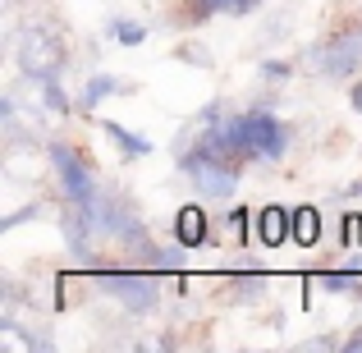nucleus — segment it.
Listing matches in <instances>:
<instances>
[{
    "label": "nucleus",
    "instance_id": "obj_1",
    "mask_svg": "<svg viewBox=\"0 0 362 353\" xmlns=\"http://www.w3.org/2000/svg\"><path fill=\"white\" fill-rule=\"evenodd\" d=\"M14 60H18V74H23L28 83H51L64 74V64H69V46H64L60 28L51 23H23L14 33Z\"/></svg>",
    "mask_w": 362,
    "mask_h": 353
},
{
    "label": "nucleus",
    "instance_id": "obj_2",
    "mask_svg": "<svg viewBox=\"0 0 362 353\" xmlns=\"http://www.w3.org/2000/svg\"><path fill=\"white\" fill-rule=\"evenodd\" d=\"M234 124H239L243 156L247 161H262V166H275V161L289 151V142H293V129L284 120H275L266 106L247 110V115H234Z\"/></svg>",
    "mask_w": 362,
    "mask_h": 353
},
{
    "label": "nucleus",
    "instance_id": "obj_3",
    "mask_svg": "<svg viewBox=\"0 0 362 353\" xmlns=\"http://www.w3.org/2000/svg\"><path fill=\"white\" fill-rule=\"evenodd\" d=\"M312 69L330 83H349L362 74V37H358V23L354 28H335L330 37H321L317 46L308 51Z\"/></svg>",
    "mask_w": 362,
    "mask_h": 353
},
{
    "label": "nucleus",
    "instance_id": "obj_4",
    "mask_svg": "<svg viewBox=\"0 0 362 353\" xmlns=\"http://www.w3.org/2000/svg\"><path fill=\"white\" fill-rule=\"evenodd\" d=\"M92 284L101 294H115L119 308L133 312V317H147V312L160 308V280L151 271H106V266H97Z\"/></svg>",
    "mask_w": 362,
    "mask_h": 353
},
{
    "label": "nucleus",
    "instance_id": "obj_5",
    "mask_svg": "<svg viewBox=\"0 0 362 353\" xmlns=\"http://www.w3.org/2000/svg\"><path fill=\"white\" fill-rule=\"evenodd\" d=\"M46 161H51V170H55V184H60L64 202H92V193L101 188L97 170H92V161L83 156L74 142H64V138L46 142Z\"/></svg>",
    "mask_w": 362,
    "mask_h": 353
},
{
    "label": "nucleus",
    "instance_id": "obj_6",
    "mask_svg": "<svg viewBox=\"0 0 362 353\" xmlns=\"http://www.w3.org/2000/svg\"><path fill=\"white\" fill-rule=\"evenodd\" d=\"M179 170L211 202H234V193H239V166L234 161H216V156H202V151H179Z\"/></svg>",
    "mask_w": 362,
    "mask_h": 353
},
{
    "label": "nucleus",
    "instance_id": "obj_7",
    "mask_svg": "<svg viewBox=\"0 0 362 353\" xmlns=\"http://www.w3.org/2000/svg\"><path fill=\"white\" fill-rule=\"evenodd\" d=\"M83 207H88L92 225H97V238H115V243L142 221L138 207H133V197L124 193V188H115V184H101L97 193H92V202H83Z\"/></svg>",
    "mask_w": 362,
    "mask_h": 353
},
{
    "label": "nucleus",
    "instance_id": "obj_8",
    "mask_svg": "<svg viewBox=\"0 0 362 353\" xmlns=\"http://www.w3.org/2000/svg\"><path fill=\"white\" fill-rule=\"evenodd\" d=\"M60 234H64V243H69V253L92 266V238H97V225H92V216H88L83 202H64L60 207Z\"/></svg>",
    "mask_w": 362,
    "mask_h": 353
},
{
    "label": "nucleus",
    "instance_id": "obj_9",
    "mask_svg": "<svg viewBox=\"0 0 362 353\" xmlns=\"http://www.w3.org/2000/svg\"><path fill=\"white\" fill-rule=\"evenodd\" d=\"M170 230H175V243L179 248H202V243H211V238H216L202 207H184V212L175 216V225H170Z\"/></svg>",
    "mask_w": 362,
    "mask_h": 353
},
{
    "label": "nucleus",
    "instance_id": "obj_10",
    "mask_svg": "<svg viewBox=\"0 0 362 353\" xmlns=\"http://www.w3.org/2000/svg\"><path fill=\"white\" fill-rule=\"evenodd\" d=\"M257 238H262L266 248H280L293 238V212H284V207H262L257 212Z\"/></svg>",
    "mask_w": 362,
    "mask_h": 353
},
{
    "label": "nucleus",
    "instance_id": "obj_11",
    "mask_svg": "<svg viewBox=\"0 0 362 353\" xmlns=\"http://www.w3.org/2000/svg\"><path fill=\"white\" fill-rule=\"evenodd\" d=\"M101 129H106V138L115 142V147L124 151V156H151V151H156V147H151L147 138H142V133L124 129V124H115V120H106V124H101Z\"/></svg>",
    "mask_w": 362,
    "mask_h": 353
},
{
    "label": "nucleus",
    "instance_id": "obj_12",
    "mask_svg": "<svg viewBox=\"0 0 362 353\" xmlns=\"http://www.w3.org/2000/svg\"><path fill=\"white\" fill-rule=\"evenodd\" d=\"M115 92H129L119 79H110V74H92L88 79V88H83V97H78V106L83 110H97L106 97H115Z\"/></svg>",
    "mask_w": 362,
    "mask_h": 353
},
{
    "label": "nucleus",
    "instance_id": "obj_13",
    "mask_svg": "<svg viewBox=\"0 0 362 353\" xmlns=\"http://www.w3.org/2000/svg\"><path fill=\"white\" fill-rule=\"evenodd\" d=\"M106 33L115 37L119 46H142V42H147V28H142L138 18H124V14H110L106 18Z\"/></svg>",
    "mask_w": 362,
    "mask_h": 353
},
{
    "label": "nucleus",
    "instance_id": "obj_14",
    "mask_svg": "<svg viewBox=\"0 0 362 353\" xmlns=\"http://www.w3.org/2000/svg\"><path fill=\"white\" fill-rule=\"evenodd\" d=\"M317 284L326 294H358L362 289V271H317Z\"/></svg>",
    "mask_w": 362,
    "mask_h": 353
},
{
    "label": "nucleus",
    "instance_id": "obj_15",
    "mask_svg": "<svg viewBox=\"0 0 362 353\" xmlns=\"http://www.w3.org/2000/svg\"><path fill=\"white\" fill-rule=\"evenodd\" d=\"M317 234H321V221H317V207H298V212H293V243L312 248V243H317Z\"/></svg>",
    "mask_w": 362,
    "mask_h": 353
},
{
    "label": "nucleus",
    "instance_id": "obj_16",
    "mask_svg": "<svg viewBox=\"0 0 362 353\" xmlns=\"http://www.w3.org/2000/svg\"><path fill=\"white\" fill-rule=\"evenodd\" d=\"M262 289H266V280L257 271H243V275H230V294L234 299H243V303H252V299H262Z\"/></svg>",
    "mask_w": 362,
    "mask_h": 353
},
{
    "label": "nucleus",
    "instance_id": "obj_17",
    "mask_svg": "<svg viewBox=\"0 0 362 353\" xmlns=\"http://www.w3.org/2000/svg\"><path fill=\"white\" fill-rule=\"evenodd\" d=\"M42 88V106L51 110V115H69V97H64V88H60V79H51V83H37Z\"/></svg>",
    "mask_w": 362,
    "mask_h": 353
},
{
    "label": "nucleus",
    "instance_id": "obj_18",
    "mask_svg": "<svg viewBox=\"0 0 362 353\" xmlns=\"http://www.w3.org/2000/svg\"><path fill=\"white\" fill-rule=\"evenodd\" d=\"M247 221H252V212H247V207H234V212L225 216V234H234L243 243V238H247Z\"/></svg>",
    "mask_w": 362,
    "mask_h": 353
},
{
    "label": "nucleus",
    "instance_id": "obj_19",
    "mask_svg": "<svg viewBox=\"0 0 362 353\" xmlns=\"http://www.w3.org/2000/svg\"><path fill=\"white\" fill-rule=\"evenodd\" d=\"M289 74H293V60H266L262 64V79L266 83H284Z\"/></svg>",
    "mask_w": 362,
    "mask_h": 353
},
{
    "label": "nucleus",
    "instance_id": "obj_20",
    "mask_svg": "<svg viewBox=\"0 0 362 353\" xmlns=\"http://www.w3.org/2000/svg\"><path fill=\"white\" fill-rule=\"evenodd\" d=\"M289 23H293V14H275L271 23L262 28V37H257V42H262V46H266V42H280V33H284V28H289Z\"/></svg>",
    "mask_w": 362,
    "mask_h": 353
},
{
    "label": "nucleus",
    "instance_id": "obj_21",
    "mask_svg": "<svg viewBox=\"0 0 362 353\" xmlns=\"http://www.w3.org/2000/svg\"><path fill=\"white\" fill-rule=\"evenodd\" d=\"M37 212H42V202H28V207H18V212H9L5 221H0V230H14V225H23L28 216H37Z\"/></svg>",
    "mask_w": 362,
    "mask_h": 353
},
{
    "label": "nucleus",
    "instance_id": "obj_22",
    "mask_svg": "<svg viewBox=\"0 0 362 353\" xmlns=\"http://www.w3.org/2000/svg\"><path fill=\"white\" fill-rule=\"evenodd\" d=\"M339 225H344V243H362V212H349Z\"/></svg>",
    "mask_w": 362,
    "mask_h": 353
},
{
    "label": "nucleus",
    "instance_id": "obj_23",
    "mask_svg": "<svg viewBox=\"0 0 362 353\" xmlns=\"http://www.w3.org/2000/svg\"><path fill=\"white\" fill-rule=\"evenodd\" d=\"M175 55H179V60H188V64H202V69L211 64V55H206L202 46H175Z\"/></svg>",
    "mask_w": 362,
    "mask_h": 353
},
{
    "label": "nucleus",
    "instance_id": "obj_24",
    "mask_svg": "<svg viewBox=\"0 0 362 353\" xmlns=\"http://www.w3.org/2000/svg\"><path fill=\"white\" fill-rule=\"evenodd\" d=\"M298 349H344V340H335V335H317V340H303Z\"/></svg>",
    "mask_w": 362,
    "mask_h": 353
},
{
    "label": "nucleus",
    "instance_id": "obj_25",
    "mask_svg": "<svg viewBox=\"0 0 362 353\" xmlns=\"http://www.w3.org/2000/svg\"><path fill=\"white\" fill-rule=\"evenodd\" d=\"M344 349H349V353H362V330H358V335H349V340H344Z\"/></svg>",
    "mask_w": 362,
    "mask_h": 353
},
{
    "label": "nucleus",
    "instance_id": "obj_26",
    "mask_svg": "<svg viewBox=\"0 0 362 353\" xmlns=\"http://www.w3.org/2000/svg\"><path fill=\"white\" fill-rule=\"evenodd\" d=\"M354 110L362 115V79H354Z\"/></svg>",
    "mask_w": 362,
    "mask_h": 353
},
{
    "label": "nucleus",
    "instance_id": "obj_27",
    "mask_svg": "<svg viewBox=\"0 0 362 353\" xmlns=\"http://www.w3.org/2000/svg\"><path fill=\"white\" fill-rule=\"evenodd\" d=\"M339 197H362V179H358V184H349V188H344Z\"/></svg>",
    "mask_w": 362,
    "mask_h": 353
},
{
    "label": "nucleus",
    "instance_id": "obj_28",
    "mask_svg": "<svg viewBox=\"0 0 362 353\" xmlns=\"http://www.w3.org/2000/svg\"><path fill=\"white\" fill-rule=\"evenodd\" d=\"M358 37H362V18H358Z\"/></svg>",
    "mask_w": 362,
    "mask_h": 353
},
{
    "label": "nucleus",
    "instance_id": "obj_29",
    "mask_svg": "<svg viewBox=\"0 0 362 353\" xmlns=\"http://www.w3.org/2000/svg\"><path fill=\"white\" fill-rule=\"evenodd\" d=\"M354 299H362V289H358V294H354Z\"/></svg>",
    "mask_w": 362,
    "mask_h": 353
}]
</instances>
